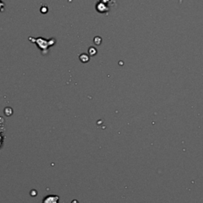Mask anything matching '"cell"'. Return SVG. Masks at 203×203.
<instances>
[{
    "mask_svg": "<svg viewBox=\"0 0 203 203\" xmlns=\"http://www.w3.org/2000/svg\"><path fill=\"white\" fill-rule=\"evenodd\" d=\"M59 201V197L55 196V195H49L47 196L43 200V203H58Z\"/></svg>",
    "mask_w": 203,
    "mask_h": 203,
    "instance_id": "obj_1",
    "label": "cell"
},
{
    "mask_svg": "<svg viewBox=\"0 0 203 203\" xmlns=\"http://www.w3.org/2000/svg\"><path fill=\"white\" fill-rule=\"evenodd\" d=\"M4 7H5L4 2H2V0H0V12L3 11V10H4Z\"/></svg>",
    "mask_w": 203,
    "mask_h": 203,
    "instance_id": "obj_2",
    "label": "cell"
}]
</instances>
